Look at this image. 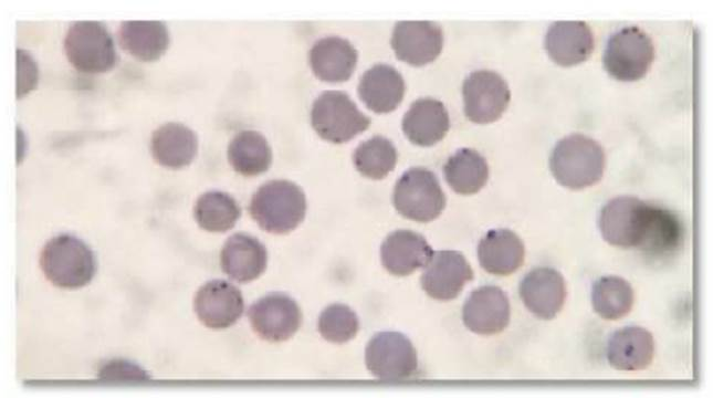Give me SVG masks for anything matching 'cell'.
I'll return each instance as SVG.
<instances>
[{"label": "cell", "instance_id": "cell-1", "mask_svg": "<svg viewBox=\"0 0 713 398\" xmlns=\"http://www.w3.org/2000/svg\"><path fill=\"white\" fill-rule=\"evenodd\" d=\"M306 197L301 187L289 180H270L252 196L249 211L266 232L284 234L304 220Z\"/></svg>", "mask_w": 713, "mask_h": 398}, {"label": "cell", "instance_id": "cell-2", "mask_svg": "<svg viewBox=\"0 0 713 398\" xmlns=\"http://www.w3.org/2000/svg\"><path fill=\"white\" fill-rule=\"evenodd\" d=\"M549 168L556 181L578 190L598 182L604 174L605 153L596 140L583 134H572L558 140Z\"/></svg>", "mask_w": 713, "mask_h": 398}, {"label": "cell", "instance_id": "cell-3", "mask_svg": "<svg viewBox=\"0 0 713 398\" xmlns=\"http://www.w3.org/2000/svg\"><path fill=\"white\" fill-rule=\"evenodd\" d=\"M40 266L53 285L73 290L92 281L96 272V259L81 239L61 233L51 238L42 248Z\"/></svg>", "mask_w": 713, "mask_h": 398}, {"label": "cell", "instance_id": "cell-4", "mask_svg": "<svg viewBox=\"0 0 713 398\" xmlns=\"http://www.w3.org/2000/svg\"><path fill=\"white\" fill-rule=\"evenodd\" d=\"M63 48L69 62L82 73L107 72L117 61L112 35L97 21L72 23L64 36Z\"/></svg>", "mask_w": 713, "mask_h": 398}, {"label": "cell", "instance_id": "cell-5", "mask_svg": "<svg viewBox=\"0 0 713 398\" xmlns=\"http://www.w3.org/2000/svg\"><path fill=\"white\" fill-rule=\"evenodd\" d=\"M445 195L437 176L424 167H412L397 180L392 203L405 218L417 222L437 219L445 207Z\"/></svg>", "mask_w": 713, "mask_h": 398}, {"label": "cell", "instance_id": "cell-6", "mask_svg": "<svg viewBox=\"0 0 713 398\" xmlns=\"http://www.w3.org/2000/svg\"><path fill=\"white\" fill-rule=\"evenodd\" d=\"M311 123L323 139L343 144L365 132L370 118L342 91H325L314 101Z\"/></svg>", "mask_w": 713, "mask_h": 398}, {"label": "cell", "instance_id": "cell-7", "mask_svg": "<svg viewBox=\"0 0 713 398\" xmlns=\"http://www.w3.org/2000/svg\"><path fill=\"white\" fill-rule=\"evenodd\" d=\"M653 59L651 38L638 27H626L608 39L602 64L611 77L632 82L644 76Z\"/></svg>", "mask_w": 713, "mask_h": 398}, {"label": "cell", "instance_id": "cell-8", "mask_svg": "<svg viewBox=\"0 0 713 398\" xmlns=\"http://www.w3.org/2000/svg\"><path fill=\"white\" fill-rule=\"evenodd\" d=\"M651 206L631 196L611 199L599 216L602 238L611 245L638 249L649 224Z\"/></svg>", "mask_w": 713, "mask_h": 398}, {"label": "cell", "instance_id": "cell-9", "mask_svg": "<svg viewBox=\"0 0 713 398\" xmlns=\"http://www.w3.org/2000/svg\"><path fill=\"white\" fill-rule=\"evenodd\" d=\"M367 369L382 380H400L412 376L418 356L410 339L399 332H380L368 342L365 350Z\"/></svg>", "mask_w": 713, "mask_h": 398}, {"label": "cell", "instance_id": "cell-10", "mask_svg": "<svg viewBox=\"0 0 713 398\" xmlns=\"http://www.w3.org/2000/svg\"><path fill=\"white\" fill-rule=\"evenodd\" d=\"M462 94L465 116L478 124L499 119L511 100L506 81L490 70L470 73L463 82Z\"/></svg>", "mask_w": 713, "mask_h": 398}, {"label": "cell", "instance_id": "cell-11", "mask_svg": "<svg viewBox=\"0 0 713 398\" xmlns=\"http://www.w3.org/2000/svg\"><path fill=\"white\" fill-rule=\"evenodd\" d=\"M248 317L255 334L268 342L291 338L301 327L302 312L289 295L271 293L253 303Z\"/></svg>", "mask_w": 713, "mask_h": 398}, {"label": "cell", "instance_id": "cell-12", "mask_svg": "<svg viewBox=\"0 0 713 398\" xmlns=\"http://www.w3.org/2000/svg\"><path fill=\"white\" fill-rule=\"evenodd\" d=\"M390 43L397 59L422 66L441 53L443 32L431 21H400L394 28Z\"/></svg>", "mask_w": 713, "mask_h": 398}, {"label": "cell", "instance_id": "cell-13", "mask_svg": "<svg viewBox=\"0 0 713 398\" xmlns=\"http://www.w3.org/2000/svg\"><path fill=\"white\" fill-rule=\"evenodd\" d=\"M193 310L199 321L213 329L233 325L244 310L241 291L224 280H211L196 293Z\"/></svg>", "mask_w": 713, "mask_h": 398}, {"label": "cell", "instance_id": "cell-14", "mask_svg": "<svg viewBox=\"0 0 713 398\" xmlns=\"http://www.w3.org/2000/svg\"><path fill=\"white\" fill-rule=\"evenodd\" d=\"M472 279V268L462 253L442 250L433 252L420 281L430 297L449 301L455 298Z\"/></svg>", "mask_w": 713, "mask_h": 398}, {"label": "cell", "instance_id": "cell-15", "mask_svg": "<svg viewBox=\"0 0 713 398\" xmlns=\"http://www.w3.org/2000/svg\"><path fill=\"white\" fill-rule=\"evenodd\" d=\"M510 316L508 297L495 285H483L472 291L462 310L466 328L480 335L502 332L507 326Z\"/></svg>", "mask_w": 713, "mask_h": 398}, {"label": "cell", "instance_id": "cell-16", "mask_svg": "<svg viewBox=\"0 0 713 398\" xmlns=\"http://www.w3.org/2000/svg\"><path fill=\"white\" fill-rule=\"evenodd\" d=\"M518 293L526 308L542 320L554 318L567 295L563 275L547 266L529 271L521 281Z\"/></svg>", "mask_w": 713, "mask_h": 398}, {"label": "cell", "instance_id": "cell-17", "mask_svg": "<svg viewBox=\"0 0 713 398\" xmlns=\"http://www.w3.org/2000/svg\"><path fill=\"white\" fill-rule=\"evenodd\" d=\"M432 254L431 247L420 233L405 229L389 233L380 247L384 268L397 276L424 268Z\"/></svg>", "mask_w": 713, "mask_h": 398}, {"label": "cell", "instance_id": "cell-18", "mask_svg": "<svg viewBox=\"0 0 713 398\" xmlns=\"http://www.w3.org/2000/svg\"><path fill=\"white\" fill-rule=\"evenodd\" d=\"M268 264L265 247L247 233H235L227 239L220 253L222 271L239 283L258 279Z\"/></svg>", "mask_w": 713, "mask_h": 398}, {"label": "cell", "instance_id": "cell-19", "mask_svg": "<svg viewBox=\"0 0 713 398\" xmlns=\"http://www.w3.org/2000/svg\"><path fill=\"white\" fill-rule=\"evenodd\" d=\"M548 56L558 65L572 66L587 60L594 50V34L584 21H558L545 35Z\"/></svg>", "mask_w": 713, "mask_h": 398}, {"label": "cell", "instance_id": "cell-20", "mask_svg": "<svg viewBox=\"0 0 713 398\" xmlns=\"http://www.w3.org/2000/svg\"><path fill=\"white\" fill-rule=\"evenodd\" d=\"M401 126L412 144L429 147L440 142L448 133L449 113L439 100L418 98L403 115Z\"/></svg>", "mask_w": 713, "mask_h": 398}, {"label": "cell", "instance_id": "cell-21", "mask_svg": "<svg viewBox=\"0 0 713 398\" xmlns=\"http://www.w3.org/2000/svg\"><path fill=\"white\" fill-rule=\"evenodd\" d=\"M358 53L355 46L340 36L322 38L310 51V65L315 76L324 82L340 83L350 78Z\"/></svg>", "mask_w": 713, "mask_h": 398}, {"label": "cell", "instance_id": "cell-22", "mask_svg": "<svg viewBox=\"0 0 713 398\" xmlns=\"http://www.w3.org/2000/svg\"><path fill=\"white\" fill-rule=\"evenodd\" d=\"M357 91L359 98L370 111L384 114L399 106L406 85L403 77L395 67L379 63L363 74Z\"/></svg>", "mask_w": 713, "mask_h": 398}, {"label": "cell", "instance_id": "cell-23", "mask_svg": "<svg viewBox=\"0 0 713 398\" xmlns=\"http://www.w3.org/2000/svg\"><path fill=\"white\" fill-rule=\"evenodd\" d=\"M654 341L651 333L630 325L616 331L607 345V359L611 367L635 371L648 367L653 358Z\"/></svg>", "mask_w": 713, "mask_h": 398}, {"label": "cell", "instance_id": "cell-24", "mask_svg": "<svg viewBox=\"0 0 713 398\" xmlns=\"http://www.w3.org/2000/svg\"><path fill=\"white\" fill-rule=\"evenodd\" d=\"M525 248L520 237L508 229H493L478 245L480 265L494 275H510L524 262Z\"/></svg>", "mask_w": 713, "mask_h": 398}, {"label": "cell", "instance_id": "cell-25", "mask_svg": "<svg viewBox=\"0 0 713 398\" xmlns=\"http://www.w3.org/2000/svg\"><path fill=\"white\" fill-rule=\"evenodd\" d=\"M150 151L159 165L179 169L195 159L198 138L195 132L184 124L166 123L153 133Z\"/></svg>", "mask_w": 713, "mask_h": 398}, {"label": "cell", "instance_id": "cell-26", "mask_svg": "<svg viewBox=\"0 0 713 398\" xmlns=\"http://www.w3.org/2000/svg\"><path fill=\"white\" fill-rule=\"evenodd\" d=\"M120 46L139 61L158 60L169 45V32L161 21H124L118 29Z\"/></svg>", "mask_w": 713, "mask_h": 398}, {"label": "cell", "instance_id": "cell-27", "mask_svg": "<svg viewBox=\"0 0 713 398\" xmlns=\"http://www.w3.org/2000/svg\"><path fill=\"white\" fill-rule=\"evenodd\" d=\"M228 160L240 175L252 177L265 172L272 163V150L259 132L247 129L238 133L228 146Z\"/></svg>", "mask_w": 713, "mask_h": 398}, {"label": "cell", "instance_id": "cell-28", "mask_svg": "<svg viewBox=\"0 0 713 398\" xmlns=\"http://www.w3.org/2000/svg\"><path fill=\"white\" fill-rule=\"evenodd\" d=\"M443 172L452 190L460 195H472L486 184L489 166L485 158L476 150L461 148L449 157Z\"/></svg>", "mask_w": 713, "mask_h": 398}, {"label": "cell", "instance_id": "cell-29", "mask_svg": "<svg viewBox=\"0 0 713 398\" xmlns=\"http://www.w3.org/2000/svg\"><path fill=\"white\" fill-rule=\"evenodd\" d=\"M683 237L680 218L663 207L652 205L649 224L638 250L651 255H665L679 249Z\"/></svg>", "mask_w": 713, "mask_h": 398}, {"label": "cell", "instance_id": "cell-30", "mask_svg": "<svg viewBox=\"0 0 713 398\" xmlns=\"http://www.w3.org/2000/svg\"><path fill=\"white\" fill-rule=\"evenodd\" d=\"M193 217L206 231L226 232L233 228L241 217V209L227 192L211 190L202 193L193 207Z\"/></svg>", "mask_w": 713, "mask_h": 398}, {"label": "cell", "instance_id": "cell-31", "mask_svg": "<svg viewBox=\"0 0 713 398\" xmlns=\"http://www.w3.org/2000/svg\"><path fill=\"white\" fill-rule=\"evenodd\" d=\"M594 311L602 318L614 321L626 316L633 304V290L620 276H602L591 289Z\"/></svg>", "mask_w": 713, "mask_h": 398}, {"label": "cell", "instance_id": "cell-32", "mask_svg": "<svg viewBox=\"0 0 713 398\" xmlns=\"http://www.w3.org/2000/svg\"><path fill=\"white\" fill-rule=\"evenodd\" d=\"M395 145L382 136H374L358 145L353 161L359 174L379 180L394 170L397 164Z\"/></svg>", "mask_w": 713, "mask_h": 398}, {"label": "cell", "instance_id": "cell-33", "mask_svg": "<svg viewBox=\"0 0 713 398\" xmlns=\"http://www.w3.org/2000/svg\"><path fill=\"white\" fill-rule=\"evenodd\" d=\"M317 327L324 339L343 344L356 336L359 329V321L349 306L332 304L321 313Z\"/></svg>", "mask_w": 713, "mask_h": 398}, {"label": "cell", "instance_id": "cell-34", "mask_svg": "<svg viewBox=\"0 0 713 398\" xmlns=\"http://www.w3.org/2000/svg\"><path fill=\"white\" fill-rule=\"evenodd\" d=\"M98 378L109 383L145 381L148 374L138 365L125 359L105 362L98 369Z\"/></svg>", "mask_w": 713, "mask_h": 398}, {"label": "cell", "instance_id": "cell-35", "mask_svg": "<svg viewBox=\"0 0 713 398\" xmlns=\"http://www.w3.org/2000/svg\"><path fill=\"white\" fill-rule=\"evenodd\" d=\"M39 72L32 56L24 50H17V98L35 88Z\"/></svg>", "mask_w": 713, "mask_h": 398}]
</instances>
